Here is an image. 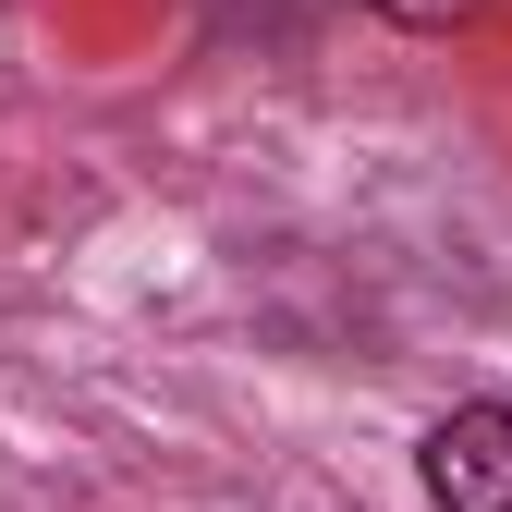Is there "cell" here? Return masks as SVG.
<instances>
[{
	"instance_id": "obj_1",
	"label": "cell",
	"mask_w": 512,
	"mask_h": 512,
	"mask_svg": "<svg viewBox=\"0 0 512 512\" xmlns=\"http://www.w3.org/2000/svg\"><path fill=\"white\" fill-rule=\"evenodd\" d=\"M427 500L439 512H512V403H452L427 427Z\"/></svg>"
},
{
	"instance_id": "obj_2",
	"label": "cell",
	"mask_w": 512,
	"mask_h": 512,
	"mask_svg": "<svg viewBox=\"0 0 512 512\" xmlns=\"http://www.w3.org/2000/svg\"><path fill=\"white\" fill-rule=\"evenodd\" d=\"M366 13H391V25H464L476 0H366Z\"/></svg>"
}]
</instances>
